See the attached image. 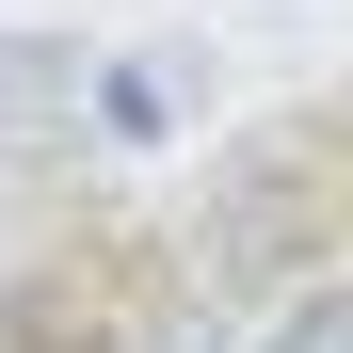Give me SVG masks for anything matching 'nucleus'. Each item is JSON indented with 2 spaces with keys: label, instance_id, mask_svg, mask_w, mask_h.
I'll return each instance as SVG.
<instances>
[{
  "label": "nucleus",
  "instance_id": "1",
  "mask_svg": "<svg viewBox=\"0 0 353 353\" xmlns=\"http://www.w3.org/2000/svg\"><path fill=\"white\" fill-rule=\"evenodd\" d=\"M257 353H353V289H321V305H289Z\"/></svg>",
  "mask_w": 353,
  "mask_h": 353
}]
</instances>
